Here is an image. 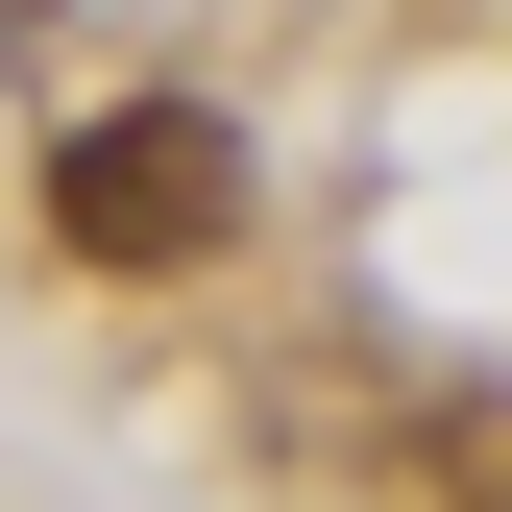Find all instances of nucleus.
Wrapping results in <instances>:
<instances>
[{
  "label": "nucleus",
  "instance_id": "obj_1",
  "mask_svg": "<svg viewBox=\"0 0 512 512\" xmlns=\"http://www.w3.org/2000/svg\"><path fill=\"white\" fill-rule=\"evenodd\" d=\"M49 244L74 269H220L244 244V122L220 98H98L49 147Z\"/></svg>",
  "mask_w": 512,
  "mask_h": 512
}]
</instances>
